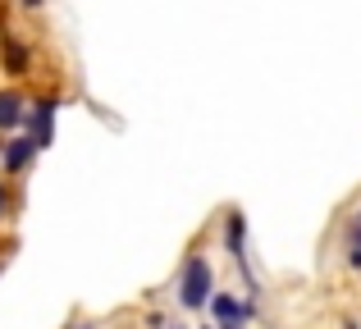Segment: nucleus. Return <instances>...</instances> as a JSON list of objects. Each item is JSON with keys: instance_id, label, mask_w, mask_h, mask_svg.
Segmentation results:
<instances>
[{"instance_id": "39448f33", "label": "nucleus", "mask_w": 361, "mask_h": 329, "mask_svg": "<svg viewBox=\"0 0 361 329\" xmlns=\"http://www.w3.org/2000/svg\"><path fill=\"white\" fill-rule=\"evenodd\" d=\"M42 156V147L32 142L27 133H14V137H5V151H0V165H5V174H23L27 165Z\"/></svg>"}, {"instance_id": "6e6552de", "label": "nucleus", "mask_w": 361, "mask_h": 329, "mask_svg": "<svg viewBox=\"0 0 361 329\" xmlns=\"http://www.w3.org/2000/svg\"><path fill=\"white\" fill-rule=\"evenodd\" d=\"M348 247H357V252H361V206H357L353 224H348Z\"/></svg>"}, {"instance_id": "9b49d317", "label": "nucleus", "mask_w": 361, "mask_h": 329, "mask_svg": "<svg viewBox=\"0 0 361 329\" xmlns=\"http://www.w3.org/2000/svg\"><path fill=\"white\" fill-rule=\"evenodd\" d=\"M18 5H23V9H42V0H18Z\"/></svg>"}, {"instance_id": "4468645a", "label": "nucleus", "mask_w": 361, "mask_h": 329, "mask_svg": "<svg viewBox=\"0 0 361 329\" xmlns=\"http://www.w3.org/2000/svg\"><path fill=\"white\" fill-rule=\"evenodd\" d=\"M0 270H5V256H0Z\"/></svg>"}, {"instance_id": "dca6fc26", "label": "nucleus", "mask_w": 361, "mask_h": 329, "mask_svg": "<svg viewBox=\"0 0 361 329\" xmlns=\"http://www.w3.org/2000/svg\"><path fill=\"white\" fill-rule=\"evenodd\" d=\"M0 151H5V142H0Z\"/></svg>"}, {"instance_id": "423d86ee", "label": "nucleus", "mask_w": 361, "mask_h": 329, "mask_svg": "<svg viewBox=\"0 0 361 329\" xmlns=\"http://www.w3.org/2000/svg\"><path fill=\"white\" fill-rule=\"evenodd\" d=\"M23 119H27V101L18 87H0V133H23Z\"/></svg>"}, {"instance_id": "20e7f679", "label": "nucleus", "mask_w": 361, "mask_h": 329, "mask_svg": "<svg viewBox=\"0 0 361 329\" xmlns=\"http://www.w3.org/2000/svg\"><path fill=\"white\" fill-rule=\"evenodd\" d=\"M206 311H211V325H220V329H229V325L247 329V321H256V302L229 293V288H215V297L206 302Z\"/></svg>"}, {"instance_id": "f03ea898", "label": "nucleus", "mask_w": 361, "mask_h": 329, "mask_svg": "<svg viewBox=\"0 0 361 329\" xmlns=\"http://www.w3.org/2000/svg\"><path fill=\"white\" fill-rule=\"evenodd\" d=\"M224 252H229V261L238 266V275H243V284H247V297L256 302L261 284H256L252 256H247V215H243V211H229V215H224Z\"/></svg>"}, {"instance_id": "2eb2a0df", "label": "nucleus", "mask_w": 361, "mask_h": 329, "mask_svg": "<svg viewBox=\"0 0 361 329\" xmlns=\"http://www.w3.org/2000/svg\"><path fill=\"white\" fill-rule=\"evenodd\" d=\"M202 329H215V325H202Z\"/></svg>"}, {"instance_id": "ddd939ff", "label": "nucleus", "mask_w": 361, "mask_h": 329, "mask_svg": "<svg viewBox=\"0 0 361 329\" xmlns=\"http://www.w3.org/2000/svg\"><path fill=\"white\" fill-rule=\"evenodd\" d=\"M169 329H188V325H178V321H169Z\"/></svg>"}, {"instance_id": "0eeeda50", "label": "nucleus", "mask_w": 361, "mask_h": 329, "mask_svg": "<svg viewBox=\"0 0 361 329\" xmlns=\"http://www.w3.org/2000/svg\"><path fill=\"white\" fill-rule=\"evenodd\" d=\"M0 60H5V73H14V78H23V73L32 69V51H27L23 37H14V32L0 37Z\"/></svg>"}, {"instance_id": "7ed1b4c3", "label": "nucleus", "mask_w": 361, "mask_h": 329, "mask_svg": "<svg viewBox=\"0 0 361 329\" xmlns=\"http://www.w3.org/2000/svg\"><path fill=\"white\" fill-rule=\"evenodd\" d=\"M60 106L64 101L55 97V92H46V97H37V101H27V119H23V133L32 137L37 147H51L55 142V115H60Z\"/></svg>"}, {"instance_id": "f8f14e48", "label": "nucleus", "mask_w": 361, "mask_h": 329, "mask_svg": "<svg viewBox=\"0 0 361 329\" xmlns=\"http://www.w3.org/2000/svg\"><path fill=\"white\" fill-rule=\"evenodd\" d=\"M69 329H101V325H69Z\"/></svg>"}, {"instance_id": "f257e3e1", "label": "nucleus", "mask_w": 361, "mask_h": 329, "mask_svg": "<svg viewBox=\"0 0 361 329\" xmlns=\"http://www.w3.org/2000/svg\"><path fill=\"white\" fill-rule=\"evenodd\" d=\"M215 297V266L206 252H188L174 279V302L178 311H206V302Z\"/></svg>"}, {"instance_id": "9d476101", "label": "nucleus", "mask_w": 361, "mask_h": 329, "mask_svg": "<svg viewBox=\"0 0 361 329\" xmlns=\"http://www.w3.org/2000/svg\"><path fill=\"white\" fill-rule=\"evenodd\" d=\"M5 211H9V183L0 178V220H5Z\"/></svg>"}, {"instance_id": "1a4fd4ad", "label": "nucleus", "mask_w": 361, "mask_h": 329, "mask_svg": "<svg viewBox=\"0 0 361 329\" xmlns=\"http://www.w3.org/2000/svg\"><path fill=\"white\" fill-rule=\"evenodd\" d=\"M147 329H169V316L165 311H151L147 316Z\"/></svg>"}]
</instances>
